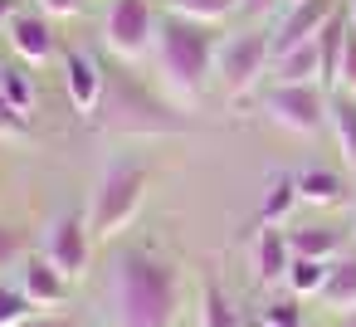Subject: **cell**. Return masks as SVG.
Wrapping results in <instances>:
<instances>
[{"mask_svg": "<svg viewBox=\"0 0 356 327\" xmlns=\"http://www.w3.org/2000/svg\"><path fill=\"white\" fill-rule=\"evenodd\" d=\"M249 327H273V322H264V317H254V322H249Z\"/></svg>", "mask_w": 356, "mask_h": 327, "instance_id": "cell-36", "label": "cell"}, {"mask_svg": "<svg viewBox=\"0 0 356 327\" xmlns=\"http://www.w3.org/2000/svg\"><path fill=\"white\" fill-rule=\"evenodd\" d=\"M288 264H293V244L278 225H264L259 239H254V273L259 283H273V278H288Z\"/></svg>", "mask_w": 356, "mask_h": 327, "instance_id": "cell-14", "label": "cell"}, {"mask_svg": "<svg viewBox=\"0 0 356 327\" xmlns=\"http://www.w3.org/2000/svg\"><path fill=\"white\" fill-rule=\"evenodd\" d=\"M0 93H6L20 113H35V79L25 69H6V83H0Z\"/></svg>", "mask_w": 356, "mask_h": 327, "instance_id": "cell-25", "label": "cell"}, {"mask_svg": "<svg viewBox=\"0 0 356 327\" xmlns=\"http://www.w3.org/2000/svg\"><path fill=\"white\" fill-rule=\"evenodd\" d=\"M15 15H20V0H0V30H10Z\"/></svg>", "mask_w": 356, "mask_h": 327, "instance_id": "cell-33", "label": "cell"}, {"mask_svg": "<svg viewBox=\"0 0 356 327\" xmlns=\"http://www.w3.org/2000/svg\"><path fill=\"white\" fill-rule=\"evenodd\" d=\"M200 327H249V322L229 308V298H225L220 283H205L200 288Z\"/></svg>", "mask_w": 356, "mask_h": 327, "instance_id": "cell-22", "label": "cell"}, {"mask_svg": "<svg viewBox=\"0 0 356 327\" xmlns=\"http://www.w3.org/2000/svg\"><path fill=\"white\" fill-rule=\"evenodd\" d=\"M268 79L273 83H322V64H317V40L288 49V54H273L268 59Z\"/></svg>", "mask_w": 356, "mask_h": 327, "instance_id": "cell-15", "label": "cell"}, {"mask_svg": "<svg viewBox=\"0 0 356 327\" xmlns=\"http://www.w3.org/2000/svg\"><path fill=\"white\" fill-rule=\"evenodd\" d=\"M25 137H30V113H20L0 93V142H25Z\"/></svg>", "mask_w": 356, "mask_h": 327, "instance_id": "cell-26", "label": "cell"}, {"mask_svg": "<svg viewBox=\"0 0 356 327\" xmlns=\"http://www.w3.org/2000/svg\"><path fill=\"white\" fill-rule=\"evenodd\" d=\"M346 20H351V25H356V0H346Z\"/></svg>", "mask_w": 356, "mask_h": 327, "instance_id": "cell-35", "label": "cell"}, {"mask_svg": "<svg viewBox=\"0 0 356 327\" xmlns=\"http://www.w3.org/2000/svg\"><path fill=\"white\" fill-rule=\"evenodd\" d=\"M20 327H79L74 317H64V312H30Z\"/></svg>", "mask_w": 356, "mask_h": 327, "instance_id": "cell-31", "label": "cell"}, {"mask_svg": "<svg viewBox=\"0 0 356 327\" xmlns=\"http://www.w3.org/2000/svg\"><path fill=\"white\" fill-rule=\"evenodd\" d=\"M288 244H293V254H302V259H337L341 234H337L332 225H302V230H288Z\"/></svg>", "mask_w": 356, "mask_h": 327, "instance_id": "cell-19", "label": "cell"}, {"mask_svg": "<svg viewBox=\"0 0 356 327\" xmlns=\"http://www.w3.org/2000/svg\"><path fill=\"white\" fill-rule=\"evenodd\" d=\"M327 278H332V259H302V254H293L283 283L293 288V298H322Z\"/></svg>", "mask_w": 356, "mask_h": 327, "instance_id": "cell-18", "label": "cell"}, {"mask_svg": "<svg viewBox=\"0 0 356 327\" xmlns=\"http://www.w3.org/2000/svg\"><path fill=\"white\" fill-rule=\"evenodd\" d=\"M103 45H108V54H118L122 64L147 59L152 45H156V10H152V0H108Z\"/></svg>", "mask_w": 356, "mask_h": 327, "instance_id": "cell-7", "label": "cell"}, {"mask_svg": "<svg viewBox=\"0 0 356 327\" xmlns=\"http://www.w3.org/2000/svg\"><path fill=\"white\" fill-rule=\"evenodd\" d=\"M6 35H10V49L20 54V64H30V69H40L59 54V40H54V25L44 10H20Z\"/></svg>", "mask_w": 356, "mask_h": 327, "instance_id": "cell-10", "label": "cell"}, {"mask_svg": "<svg viewBox=\"0 0 356 327\" xmlns=\"http://www.w3.org/2000/svg\"><path fill=\"white\" fill-rule=\"evenodd\" d=\"M147 181H152L147 161L118 157V161L103 166V176L93 186V200H88V230H93V239H118L132 225V215L147 200Z\"/></svg>", "mask_w": 356, "mask_h": 327, "instance_id": "cell-4", "label": "cell"}, {"mask_svg": "<svg viewBox=\"0 0 356 327\" xmlns=\"http://www.w3.org/2000/svg\"><path fill=\"white\" fill-rule=\"evenodd\" d=\"M341 45H346V10H337V15H332V20L317 30V64H322V88H337Z\"/></svg>", "mask_w": 356, "mask_h": 327, "instance_id": "cell-16", "label": "cell"}, {"mask_svg": "<svg viewBox=\"0 0 356 327\" xmlns=\"http://www.w3.org/2000/svg\"><path fill=\"white\" fill-rule=\"evenodd\" d=\"M215 54L220 40L210 25L186 20V15H156V45H152V64H156V83L176 108H191L205 98L210 79H215Z\"/></svg>", "mask_w": 356, "mask_h": 327, "instance_id": "cell-2", "label": "cell"}, {"mask_svg": "<svg viewBox=\"0 0 356 327\" xmlns=\"http://www.w3.org/2000/svg\"><path fill=\"white\" fill-rule=\"evenodd\" d=\"M35 312V303L20 293V283H0V327H20Z\"/></svg>", "mask_w": 356, "mask_h": 327, "instance_id": "cell-24", "label": "cell"}, {"mask_svg": "<svg viewBox=\"0 0 356 327\" xmlns=\"http://www.w3.org/2000/svg\"><path fill=\"white\" fill-rule=\"evenodd\" d=\"M293 205H298V181L293 176H268L264 181V200H259V220L264 225H278Z\"/></svg>", "mask_w": 356, "mask_h": 327, "instance_id": "cell-20", "label": "cell"}, {"mask_svg": "<svg viewBox=\"0 0 356 327\" xmlns=\"http://www.w3.org/2000/svg\"><path fill=\"white\" fill-rule=\"evenodd\" d=\"M181 269L152 249H122L108 273V327H176Z\"/></svg>", "mask_w": 356, "mask_h": 327, "instance_id": "cell-1", "label": "cell"}, {"mask_svg": "<svg viewBox=\"0 0 356 327\" xmlns=\"http://www.w3.org/2000/svg\"><path fill=\"white\" fill-rule=\"evenodd\" d=\"M337 327H356V308H351V312H341V322H337Z\"/></svg>", "mask_w": 356, "mask_h": 327, "instance_id": "cell-34", "label": "cell"}, {"mask_svg": "<svg viewBox=\"0 0 356 327\" xmlns=\"http://www.w3.org/2000/svg\"><path fill=\"white\" fill-rule=\"evenodd\" d=\"M44 259H49L69 283H79V278L88 273V259H93L88 215H54L49 230H44Z\"/></svg>", "mask_w": 356, "mask_h": 327, "instance_id": "cell-8", "label": "cell"}, {"mask_svg": "<svg viewBox=\"0 0 356 327\" xmlns=\"http://www.w3.org/2000/svg\"><path fill=\"white\" fill-rule=\"evenodd\" d=\"M15 283H20V293H25L35 308H59V303L69 298V278H64L44 254H25L20 269H15Z\"/></svg>", "mask_w": 356, "mask_h": 327, "instance_id": "cell-12", "label": "cell"}, {"mask_svg": "<svg viewBox=\"0 0 356 327\" xmlns=\"http://www.w3.org/2000/svg\"><path fill=\"white\" fill-rule=\"evenodd\" d=\"M103 83H108V74H103V64H98L93 54H83V49H69V54H64V93H69V103H74L83 118L98 113Z\"/></svg>", "mask_w": 356, "mask_h": 327, "instance_id": "cell-11", "label": "cell"}, {"mask_svg": "<svg viewBox=\"0 0 356 327\" xmlns=\"http://www.w3.org/2000/svg\"><path fill=\"white\" fill-rule=\"evenodd\" d=\"M322 303L332 312H351L356 308V259H337L332 264V278L322 288Z\"/></svg>", "mask_w": 356, "mask_h": 327, "instance_id": "cell-21", "label": "cell"}, {"mask_svg": "<svg viewBox=\"0 0 356 327\" xmlns=\"http://www.w3.org/2000/svg\"><path fill=\"white\" fill-rule=\"evenodd\" d=\"M327 127H332L337 152H341V161H346V171L356 181V93L332 88V98H327Z\"/></svg>", "mask_w": 356, "mask_h": 327, "instance_id": "cell-13", "label": "cell"}, {"mask_svg": "<svg viewBox=\"0 0 356 327\" xmlns=\"http://www.w3.org/2000/svg\"><path fill=\"white\" fill-rule=\"evenodd\" d=\"M293 181H298V200H307V205H341L346 200V181L337 171L312 166V171H298Z\"/></svg>", "mask_w": 356, "mask_h": 327, "instance_id": "cell-17", "label": "cell"}, {"mask_svg": "<svg viewBox=\"0 0 356 327\" xmlns=\"http://www.w3.org/2000/svg\"><path fill=\"white\" fill-rule=\"evenodd\" d=\"M25 254H30V249H25V230H15V225L0 220V273H6V269H20Z\"/></svg>", "mask_w": 356, "mask_h": 327, "instance_id": "cell-27", "label": "cell"}, {"mask_svg": "<svg viewBox=\"0 0 356 327\" xmlns=\"http://www.w3.org/2000/svg\"><path fill=\"white\" fill-rule=\"evenodd\" d=\"M273 6H278V0H239V10H244V15H254V20L273 15Z\"/></svg>", "mask_w": 356, "mask_h": 327, "instance_id": "cell-32", "label": "cell"}, {"mask_svg": "<svg viewBox=\"0 0 356 327\" xmlns=\"http://www.w3.org/2000/svg\"><path fill=\"white\" fill-rule=\"evenodd\" d=\"M264 322H273V327H302L298 298H278V303H268V308H264Z\"/></svg>", "mask_w": 356, "mask_h": 327, "instance_id": "cell-29", "label": "cell"}, {"mask_svg": "<svg viewBox=\"0 0 356 327\" xmlns=\"http://www.w3.org/2000/svg\"><path fill=\"white\" fill-rule=\"evenodd\" d=\"M171 15H186V20H200V25H220L234 15L239 0H161Z\"/></svg>", "mask_w": 356, "mask_h": 327, "instance_id": "cell-23", "label": "cell"}, {"mask_svg": "<svg viewBox=\"0 0 356 327\" xmlns=\"http://www.w3.org/2000/svg\"><path fill=\"white\" fill-rule=\"evenodd\" d=\"M268 59H273V45L264 30H244V35H229L220 40V54H215V79L225 88L229 103L249 98L259 88V79L268 74Z\"/></svg>", "mask_w": 356, "mask_h": 327, "instance_id": "cell-5", "label": "cell"}, {"mask_svg": "<svg viewBox=\"0 0 356 327\" xmlns=\"http://www.w3.org/2000/svg\"><path fill=\"white\" fill-rule=\"evenodd\" d=\"M88 122L98 132H108V137H176V132L191 127L186 113L166 93H156L147 79H137L132 69L108 74L103 103H98V113Z\"/></svg>", "mask_w": 356, "mask_h": 327, "instance_id": "cell-3", "label": "cell"}, {"mask_svg": "<svg viewBox=\"0 0 356 327\" xmlns=\"http://www.w3.org/2000/svg\"><path fill=\"white\" fill-rule=\"evenodd\" d=\"M0 83H6V64H0Z\"/></svg>", "mask_w": 356, "mask_h": 327, "instance_id": "cell-37", "label": "cell"}, {"mask_svg": "<svg viewBox=\"0 0 356 327\" xmlns=\"http://www.w3.org/2000/svg\"><path fill=\"white\" fill-rule=\"evenodd\" d=\"M35 10H44L49 20H74L88 10V0H35Z\"/></svg>", "mask_w": 356, "mask_h": 327, "instance_id": "cell-30", "label": "cell"}, {"mask_svg": "<svg viewBox=\"0 0 356 327\" xmlns=\"http://www.w3.org/2000/svg\"><path fill=\"white\" fill-rule=\"evenodd\" d=\"M337 88L356 93V25L346 20V45H341V69H337Z\"/></svg>", "mask_w": 356, "mask_h": 327, "instance_id": "cell-28", "label": "cell"}, {"mask_svg": "<svg viewBox=\"0 0 356 327\" xmlns=\"http://www.w3.org/2000/svg\"><path fill=\"white\" fill-rule=\"evenodd\" d=\"M337 10H341V0H288L283 20H278L273 35H268L273 54H288V49L307 45V40H317V30H322Z\"/></svg>", "mask_w": 356, "mask_h": 327, "instance_id": "cell-9", "label": "cell"}, {"mask_svg": "<svg viewBox=\"0 0 356 327\" xmlns=\"http://www.w3.org/2000/svg\"><path fill=\"white\" fill-rule=\"evenodd\" d=\"M327 88L322 83H273L264 93V113L273 127L293 132V137H317L327 127Z\"/></svg>", "mask_w": 356, "mask_h": 327, "instance_id": "cell-6", "label": "cell"}]
</instances>
